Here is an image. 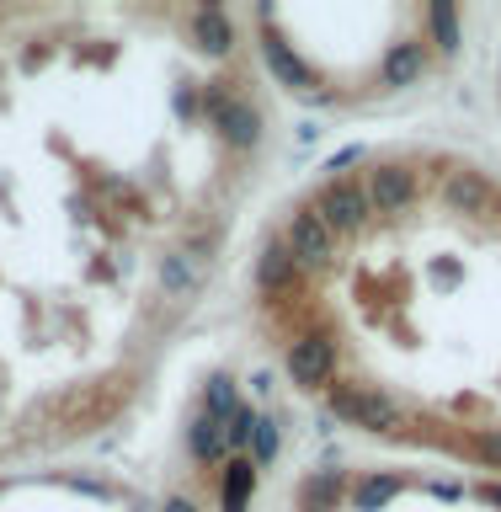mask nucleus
Here are the masks:
<instances>
[{
    "mask_svg": "<svg viewBox=\"0 0 501 512\" xmlns=\"http://www.w3.org/2000/svg\"><path fill=\"white\" fill-rule=\"evenodd\" d=\"M272 144L246 11L0 6V470L70 454L139 406Z\"/></svg>",
    "mask_w": 501,
    "mask_h": 512,
    "instance_id": "nucleus-1",
    "label": "nucleus"
},
{
    "mask_svg": "<svg viewBox=\"0 0 501 512\" xmlns=\"http://www.w3.org/2000/svg\"><path fill=\"white\" fill-rule=\"evenodd\" d=\"M278 374L363 438L501 480V171L395 139L315 171L256 240Z\"/></svg>",
    "mask_w": 501,
    "mask_h": 512,
    "instance_id": "nucleus-2",
    "label": "nucleus"
},
{
    "mask_svg": "<svg viewBox=\"0 0 501 512\" xmlns=\"http://www.w3.org/2000/svg\"><path fill=\"white\" fill-rule=\"evenodd\" d=\"M246 27L267 80L315 107L390 102L459 43V16L438 6H256Z\"/></svg>",
    "mask_w": 501,
    "mask_h": 512,
    "instance_id": "nucleus-3",
    "label": "nucleus"
}]
</instances>
